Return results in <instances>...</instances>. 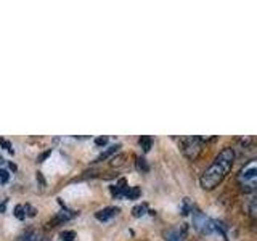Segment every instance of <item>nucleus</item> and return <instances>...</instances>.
I'll return each mask as SVG.
<instances>
[{
  "label": "nucleus",
  "mask_w": 257,
  "mask_h": 241,
  "mask_svg": "<svg viewBox=\"0 0 257 241\" xmlns=\"http://www.w3.org/2000/svg\"><path fill=\"white\" fill-rule=\"evenodd\" d=\"M233 161H235V151H233V148H228V147L223 148L219 155L215 156L214 163L206 169L203 175H201V180H199L201 187L204 190H214L231 171Z\"/></svg>",
  "instance_id": "nucleus-1"
},
{
  "label": "nucleus",
  "mask_w": 257,
  "mask_h": 241,
  "mask_svg": "<svg viewBox=\"0 0 257 241\" xmlns=\"http://www.w3.org/2000/svg\"><path fill=\"white\" fill-rule=\"evenodd\" d=\"M203 142L204 139H201V137H185V139L180 140L183 155L190 161H195L199 156L201 150H203Z\"/></svg>",
  "instance_id": "nucleus-2"
},
{
  "label": "nucleus",
  "mask_w": 257,
  "mask_h": 241,
  "mask_svg": "<svg viewBox=\"0 0 257 241\" xmlns=\"http://www.w3.org/2000/svg\"><path fill=\"white\" fill-rule=\"evenodd\" d=\"M255 179H257V166L255 161L252 159L243 171L239 172V182H241V190L243 191H254L255 190Z\"/></svg>",
  "instance_id": "nucleus-3"
},
{
  "label": "nucleus",
  "mask_w": 257,
  "mask_h": 241,
  "mask_svg": "<svg viewBox=\"0 0 257 241\" xmlns=\"http://www.w3.org/2000/svg\"><path fill=\"white\" fill-rule=\"evenodd\" d=\"M193 225H195V228L199 231V233H212L215 230V225H214V220H211L209 217H206L203 212L199 211H195L193 212Z\"/></svg>",
  "instance_id": "nucleus-4"
},
{
  "label": "nucleus",
  "mask_w": 257,
  "mask_h": 241,
  "mask_svg": "<svg viewBox=\"0 0 257 241\" xmlns=\"http://www.w3.org/2000/svg\"><path fill=\"white\" fill-rule=\"evenodd\" d=\"M117 212H119L117 207H104V209H100L98 212H95V217L101 222H106L111 219V217H114Z\"/></svg>",
  "instance_id": "nucleus-5"
},
{
  "label": "nucleus",
  "mask_w": 257,
  "mask_h": 241,
  "mask_svg": "<svg viewBox=\"0 0 257 241\" xmlns=\"http://www.w3.org/2000/svg\"><path fill=\"white\" fill-rule=\"evenodd\" d=\"M76 215V212H72V211H61V212H58L55 217H53V220L50 222V225L52 223H63V222H68V220H71L72 217Z\"/></svg>",
  "instance_id": "nucleus-6"
},
{
  "label": "nucleus",
  "mask_w": 257,
  "mask_h": 241,
  "mask_svg": "<svg viewBox=\"0 0 257 241\" xmlns=\"http://www.w3.org/2000/svg\"><path fill=\"white\" fill-rule=\"evenodd\" d=\"M20 241H42V233L39 230H29L26 235H23Z\"/></svg>",
  "instance_id": "nucleus-7"
},
{
  "label": "nucleus",
  "mask_w": 257,
  "mask_h": 241,
  "mask_svg": "<svg viewBox=\"0 0 257 241\" xmlns=\"http://www.w3.org/2000/svg\"><path fill=\"white\" fill-rule=\"evenodd\" d=\"M120 148V145H111V147H108L106 150H104L101 155L96 158V161H103V159H108L109 156H112L114 153H117V150Z\"/></svg>",
  "instance_id": "nucleus-8"
},
{
  "label": "nucleus",
  "mask_w": 257,
  "mask_h": 241,
  "mask_svg": "<svg viewBox=\"0 0 257 241\" xmlns=\"http://www.w3.org/2000/svg\"><path fill=\"white\" fill-rule=\"evenodd\" d=\"M166 239L167 241H183V235L180 233V230L172 228V230H169L166 233Z\"/></svg>",
  "instance_id": "nucleus-9"
},
{
  "label": "nucleus",
  "mask_w": 257,
  "mask_h": 241,
  "mask_svg": "<svg viewBox=\"0 0 257 241\" xmlns=\"http://www.w3.org/2000/svg\"><path fill=\"white\" fill-rule=\"evenodd\" d=\"M139 143H140V147L143 148V151H145V153H148V151L151 150L153 139H151V137H148V135H142V137H140V140H139Z\"/></svg>",
  "instance_id": "nucleus-10"
},
{
  "label": "nucleus",
  "mask_w": 257,
  "mask_h": 241,
  "mask_svg": "<svg viewBox=\"0 0 257 241\" xmlns=\"http://www.w3.org/2000/svg\"><path fill=\"white\" fill-rule=\"evenodd\" d=\"M140 188L139 187H128V190H127V193H125V199H137L140 196Z\"/></svg>",
  "instance_id": "nucleus-11"
},
{
  "label": "nucleus",
  "mask_w": 257,
  "mask_h": 241,
  "mask_svg": "<svg viewBox=\"0 0 257 241\" xmlns=\"http://www.w3.org/2000/svg\"><path fill=\"white\" fill-rule=\"evenodd\" d=\"M147 204H139V206H135L134 209H132V215L134 217H142V215H145L147 214Z\"/></svg>",
  "instance_id": "nucleus-12"
},
{
  "label": "nucleus",
  "mask_w": 257,
  "mask_h": 241,
  "mask_svg": "<svg viewBox=\"0 0 257 241\" xmlns=\"http://www.w3.org/2000/svg\"><path fill=\"white\" fill-rule=\"evenodd\" d=\"M137 169H139V171H143V172H148L150 167H148L147 159H145V158H137Z\"/></svg>",
  "instance_id": "nucleus-13"
},
{
  "label": "nucleus",
  "mask_w": 257,
  "mask_h": 241,
  "mask_svg": "<svg viewBox=\"0 0 257 241\" xmlns=\"http://www.w3.org/2000/svg\"><path fill=\"white\" fill-rule=\"evenodd\" d=\"M15 217H16V219H20V220L26 219V211H24V206L18 204L15 207Z\"/></svg>",
  "instance_id": "nucleus-14"
},
{
  "label": "nucleus",
  "mask_w": 257,
  "mask_h": 241,
  "mask_svg": "<svg viewBox=\"0 0 257 241\" xmlns=\"http://www.w3.org/2000/svg\"><path fill=\"white\" fill-rule=\"evenodd\" d=\"M60 236H61V241H74L76 233L72 230H64V231H61Z\"/></svg>",
  "instance_id": "nucleus-15"
},
{
  "label": "nucleus",
  "mask_w": 257,
  "mask_h": 241,
  "mask_svg": "<svg viewBox=\"0 0 257 241\" xmlns=\"http://www.w3.org/2000/svg\"><path fill=\"white\" fill-rule=\"evenodd\" d=\"M10 179V174H8L5 169H0V183H7Z\"/></svg>",
  "instance_id": "nucleus-16"
},
{
  "label": "nucleus",
  "mask_w": 257,
  "mask_h": 241,
  "mask_svg": "<svg viewBox=\"0 0 257 241\" xmlns=\"http://www.w3.org/2000/svg\"><path fill=\"white\" fill-rule=\"evenodd\" d=\"M106 143H108V137H96L95 139V145H98V147H104Z\"/></svg>",
  "instance_id": "nucleus-17"
},
{
  "label": "nucleus",
  "mask_w": 257,
  "mask_h": 241,
  "mask_svg": "<svg viewBox=\"0 0 257 241\" xmlns=\"http://www.w3.org/2000/svg\"><path fill=\"white\" fill-rule=\"evenodd\" d=\"M0 145H2V147L4 148H7L8 150V153H12V155H13V148H12V145H10V142H8V140H5V139H0Z\"/></svg>",
  "instance_id": "nucleus-18"
},
{
  "label": "nucleus",
  "mask_w": 257,
  "mask_h": 241,
  "mask_svg": "<svg viewBox=\"0 0 257 241\" xmlns=\"http://www.w3.org/2000/svg\"><path fill=\"white\" fill-rule=\"evenodd\" d=\"M124 155H120V156H117V158H114V159H112L111 161V164L112 166H120V164H124Z\"/></svg>",
  "instance_id": "nucleus-19"
},
{
  "label": "nucleus",
  "mask_w": 257,
  "mask_h": 241,
  "mask_svg": "<svg viewBox=\"0 0 257 241\" xmlns=\"http://www.w3.org/2000/svg\"><path fill=\"white\" fill-rule=\"evenodd\" d=\"M52 155V150H47L45 153H42V155H39V158H37V161L39 163H44V161Z\"/></svg>",
  "instance_id": "nucleus-20"
},
{
  "label": "nucleus",
  "mask_w": 257,
  "mask_h": 241,
  "mask_svg": "<svg viewBox=\"0 0 257 241\" xmlns=\"http://www.w3.org/2000/svg\"><path fill=\"white\" fill-rule=\"evenodd\" d=\"M24 211H28V215H31V217H34V215H36V209H34V207H31L29 204L24 206Z\"/></svg>",
  "instance_id": "nucleus-21"
},
{
  "label": "nucleus",
  "mask_w": 257,
  "mask_h": 241,
  "mask_svg": "<svg viewBox=\"0 0 257 241\" xmlns=\"http://www.w3.org/2000/svg\"><path fill=\"white\" fill-rule=\"evenodd\" d=\"M37 182L40 183V188H44L45 180H44V175H42V172H37Z\"/></svg>",
  "instance_id": "nucleus-22"
},
{
  "label": "nucleus",
  "mask_w": 257,
  "mask_h": 241,
  "mask_svg": "<svg viewBox=\"0 0 257 241\" xmlns=\"http://www.w3.org/2000/svg\"><path fill=\"white\" fill-rule=\"evenodd\" d=\"M10 169H13V171H16V166L13 163H10Z\"/></svg>",
  "instance_id": "nucleus-23"
}]
</instances>
